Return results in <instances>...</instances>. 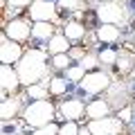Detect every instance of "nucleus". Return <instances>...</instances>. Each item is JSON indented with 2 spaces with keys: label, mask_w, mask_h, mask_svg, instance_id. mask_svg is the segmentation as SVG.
<instances>
[{
  "label": "nucleus",
  "mask_w": 135,
  "mask_h": 135,
  "mask_svg": "<svg viewBox=\"0 0 135 135\" xmlns=\"http://www.w3.org/2000/svg\"><path fill=\"white\" fill-rule=\"evenodd\" d=\"M7 38L16 41V43H25V41L32 36V25L23 18H11L9 23L5 25V32H2Z\"/></svg>",
  "instance_id": "nucleus-8"
},
{
  "label": "nucleus",
  "mask_w": 135,
  "mask_h": 135,
  "mask_svg": "<svg viewBox=\"0 0 135 135\" xmlns=\"http://www.w3.org/2000/svg\"><path fill=\"white\" fill-rule=\"evenodd\" d=\"M79 135H92V133H90L88 126H81V128H79Z\"/></svg>",
  "instance_id": "nucleus-30"
},
{
  "label": "nucleus",
  "mask_w": 135,
  "mask_h": 135,
  "mask_svg": "<svg viewBox=\"0 0 135 135\" xmlns=\"http://www.w3.org/2000/svg\"><path fill=\"white\" fill-rule=\"evenodd\" d=\"M27 16L34 23H56V5L54 0H34L27 7Z\"/></svg>",
  "instance_id": "nucleus-5"
},
{
  "label": "nucleus",
  "mask_w": 135,
  "mask_h": 135,
  "mask_svg": "<svg viewBox=\"0 0 135 135\" xmlns=\"http://www.w3.org/2000/svg\"><path fill=\"white\" fill-rule=\"evenodd\" d=\"M9 7H16V9H23V7H29L34 0H7Z\"/></svg>",
  "instance_id": "nucleus-29"
},
{
  "label": "nucleus",
  "mask_w": 135,
  "mask_h": 135,
  "mask_svg": "<svg viewBox=\"0 0 135 135\" xmlns=\"http://www.w3.org/2000/svg\"><path fill=\"white\" fill-rule=\"evenodd\" d=\"M97 18L101 23H110V25H124L126 18H128V11H126L124 5H119L117 0H110V2H99L97 7Z\"/></svg>",
  "instance_id": "nucleus-4"
},
{
  "label": "nucleus",
  "mask_w": 135,
  "mask_h": 135,
  "mask_svg": "<svg viewBox=\"0 0 135 135\" xmlns=\"http://www.w3.org/2000/svg\"><path fill=\"white\" fill-rule=\"evenodd\" d=\"M99 2H110V0H99Z\"/></svg>",
  "instance_id": "nucleus-31"
},
{
  "label": "nucleus",
  "mask_w": 135,
  "mask_h": 135,
  "mask_svg": "<svg viewBox=\"0 0 135 135\" xmlns=\"http://www.w3.org/2000/svg\"><path fill=\"white\" fill-rule=\"evenodd\" d=\"M23 54H25V50L20 47V43L7 38L5 34H2V43H0V61L5 63V65H16V63L23 59Z\"/></svg>",
  "instance_id": "nucleus-9"
},
{
  "label": "nucleus",
  "mask_w": 135,
  "mask_h": 135,
  "mask_svg": "<svg viewBox=\"0 0 135 135\" xmlns=\"http://www.w3.org/2000/svg\"><path fill=\"white\" fill-rule=\"evenodd\" d=\"M97 56H99L101 65H115V63H117V56H119V52H117V50H113V47H101Z\"/></svg>",
  "instance_id": "nucleus-19"
},
{
  "label": "nucleus",
  "mask_w": 135,
  "mask_h": 135,
  "mask_svg": "<svg viewBox=\"0 0 135 135\" xmlns=\"http://www.w3.org/2000/svg\"><path fill=\"white\" fill-rule=\"evenodd\" d=\"M119 36H122L119 25L101 23L99 29H97V41H101V43H115V41H119Z\"/></svg>",
  "instance_id": "nucleus-14"
},
{
  "label": "nucleus",
  "mask_w": 135,
  "mask_h": 135,
  "mask_svg": "<svg viewBox=\"0 0 135 135\" xmlns=\"http://www.w3.org/2000/svg\"><path fill=\"white\" fill-rule=\"evenodd\" d=\"M47 54L56 56V54H63V52H70V38H68L63 32H56L52 38L47 41Z\"/></svg>",
  "instance_id": "nucleus-13"
},
{
  "label": "nucleus",
  "mask_w": 135,
  "mask_h": 135,
  "mask_svg": "<svg viewBox=\"0 0 135 135\" xmlns=\"http://www.w3.org/2000/svg\"><path fill=\"white\" fill-rule=\"evenodd\" d=\"M133 2H135V0H133Z\"/></svg>",
  "instance_id": "nucleus-33"
},
{
  "label": "nucleus",
  "mask_w": 135,
  "mask_h": 135,
  "mask_svg": "<svg viewBox=\"0 0 135 135\" xmlns=\"http://www.w3.org/2000/svg\"><path fill=\"white\" fill-rule=\"evenodd\" d=\"M54 115H56V110H54V104L50 99L32 101V104H27L25 110H23V119L27 122L32 128H41V126L52 124Z\"/></svg>",
  "instance_id": "nucleus-2"
},
{
  "label": "nucleus",
  "mask_w": 135,
  "mask_h": 135,
  "mask_svg": "<svg viewBox=\"0 0 135 135\" xmlns=\"http://www.w3.org/2000/svg\"><path fill=\"white\" fill-rule=\"evenodd\" d=\"M110 86H113L110 74H108V72H101V70L86 72V77L79 81V88H81L83 95H99V92H106Z\"/></svg>",
  "instance_id": "nucleus-3"
},
{
  "label": "nucleus",
  "mask_w": 135,
  "mask_h": 135,
  "mask_svg": "<svg viewBox=\"0 0 135 135\" xmlns=\"http://www.w3.org/2000/svg\"><path fill=\"white\" fill-rule=\"evenodd\" d=\"M86 115V104L81 99H68L59 106V117H63L65 122H77Z\"/></svg>",
  "instance_id": "nucleus-10"
},
{
  "label": "nucleus",
  "mask_w": 135,
  "mask_h": 135,
  "mask_svg": "<svg viewBox=\"0 0 135 135\" xmlns=\"http://www.w3.org/2000/svg\"><path fill=\"white\" fill-rule=\"evenodd\" d=\"M54 23H34L32 25V38L36 41H50L54 36Z\"/></svg>",
  "instance_id": "nucleus-16"
},
{
  "label": "nucleus",
  "mask_w": 135,
  "mask_h": 135,
  "mask_svg": "<svg viewBox=\"0 0 135 135\" xmlns=\"http://www.w3.org/2000/svg\"><path fill=\"white\" fill-rule=\"evenodd\" d=\"M50 95H65V90H68V81L63 77H52L50 79Z\"/></svg>",
  "instance_id": "nucleus-20"
},
{
  "label": "nucleus",
  "mask_w": 135,
  "mask_h": 135,
  "mask_svg": "<svg viewBox=\"0 0 135 135\" xmlns=\"http://www.w3.org/2000/svg\"><path fill=\"white\" fill-rule=\"evenodd\" d=\"M47 50L45 47H32L25 50L23 59L16 63V70L20 74V83L25 88L41 83L43 79H47Z\"/></svg>",
  "instance_id": "nucleus-1"
},
{
  "label": "nucleus",
  "mask_w": 135,
  "mask_h": 135,
  "mask_svg": "<svg viewBox=\"0 0 135 135\" xmlns=\"http://www.w3.org/2000/svg\"><path fill=\"white\" fill-rule=\"evenodd\" d=\"M68 54L72 56V61H77V63H79L88 52H86V47H81V45H74V47H70V52H68Z\"/></svg>",
  "instance_id": "nucleus-27"
},
{
  "label": "nucleus",
  "mask_w": 135,
  "mask_h": 135,
  "mask_svg": "<svg viewBox=\"0 0 135 135\" xmlns=\"http://www.w3.org/2000/svg\"><path fill=\"white\" fill-rule=\"evenodd\" d=\"M56 5L61 7V9H65V11H79L83 7V2L81 0H59Z\"/></svg>",
  "instance_id": "nucleus-25"
},
{
  "label": "nucleus",
  "mask_w": 135,
  "mask_h": 135,
  "mask_svg": "<svg viewBox=\"0 0 135 135\" xmlns=\"http://www.w3.org/2000/svg\"><path fill=\"white\" fill-rule=\"evenodd\" d=\"M0 83H2V97H9V95H18V88L23 86L20 83V74L14 65H5L0 68Z\"/></svg>",
  "instance_id": "nucleus-7"
},
{
  "label": "nucleus",
  "mask_w": 135,
  "mask_h": 135,
  "mask_svg": "<svg viewBox=\"0 0 135 135\" xmlns=\"http://www.w3.org/2000/svg\"><path fill=\"white\" fill-rule=\"evenodd\" d=\"M25 92H27V97L32 101H41V99H47L50 88L41 81V83H34V86H27V88H25Z\"/></svg>",
  "instance_id": "nucleus-18"
},
{
  "label": "nucleus",
  "mask_w": 135,
  "mask_h": 135,
  "mask_svg": "<svg viewBox=\"0 0 135 135\" xmlns=\"http://www.w3.org/2000/svg\"><path fill=\"white\" fill-rule=\"evenodd\" d=\"M32 135H59V126L54 124H47V126H41V128H34Z\"/></svg>",
  "instance_id": "nucleus-26"
},
{
  "label": "nucleus",
  "mask_w": 135,
  "mask_h": 135,
  "mask_svg": "<svg viewBox=\"0 0 135 135\" xmlns=\"http://www.w3.org/2000/svg\"><path fill=\"white\" fill-rule=\"evenodd\" d=\"M88 128L92 135H119L124 128V122L119 117H101V119H90L88 122Z\"/></svg>",
  "instance_id": "nucleus-6"
},
{
  "label": "nucleus",
  "mask_w": 135,
  "mask_h": 135,
  "mask_svg": "<svg viewBox=\"0 0 135 135\" xmlns=\"http://www.w3.org/2000/svg\"><path fill=\"white\" fill-rule=\"evenodd\" d=\"M65 77H68V81H74V83H79L83 77H86V70H83V68L77 63V65H70V68L65 70Z\"/></svg>",
  "instance_id": "nucleus-23"
},
{
  "label": "nucleus",
  "mask_w": 135,
  "mask_h": 135,
  "mask_svg": "<svg viewBox=\"0 0 135 135\" xmlns=\"http://www.w3.org/2000/svg\"><path fill=\"white\" fill-rule=\"evenodd\" d=\"M23 97L18 95H9V97H2V108H0V115L2 119H14L18 113H23Z\"/></svg>",
  "instance_id": "nucleus-11"
},
{
  "label": "nucleus",
  "mask_w": 135,
  "mask_h": 135,
  "mask_svg": "<svg viewBox=\"0 0 135 135\" xmlns=\"http://www.w3.org/2000/svg\"><path fill=\"white\" fill-rule=\"evenodd\" d=\"M79 128L81 126L77 122H65V124L59 126V135H79Z\"/></svg>",
  "instance_id": "nucleus-24"
},
{
  "label": "nucleus",
  "mask_w": 135,
  "mask_h": 135,
  "mask_svg": "<svg viewBox=\"0 0 135 135\" xmlns=\"http://www.w3.org/2000/svg\"><path fill=\"white\" fill-rule=\"evenodd\" d=\"M133 38H135V32H133Z\"/></svg>",
  "instance_id": "nucleus-32"
},
{
  "label": "nucleus",
  "mask_w": 135,
  "mask_h": 135,
  "mask_svg": "<svg viewBox=\"0 0 135 135\" xmlns=\"http://www.w3.org/2000/svg\"><path fill=\"white\" fill-rule=\"evenodd\" d=\"M117 117H119L124 124H126V122H131V119H133V108H131V106L119 108V110H117Z\"/></svg>",
  "instance_id": "nucleus-28"
},
{
  "label": "nucleus",
  "mask_w": 135,
  "mask_h": 135,
  "mask_svg": "<svg viewBox=\"0 0 135 135\" xmlns=\"http://www.w3.org/2000/svg\"><path fill=\"white\" fill-rule=\"evenodd\" d=\"M52 65L56 68V70H68V68L72 65V56H70L68 52L56 54V56H52Z\"/></svg>",
  "instance_id": "nucleus-22"
},
{
  "label": "nucleus",
  "mask_w": 135,
  "mask_h": 135,
  "mask_svg": "<svg viewBox=\"0 0 135 135\" xmlns=\"http://www.w3.org/2000/svg\"><path fill=\"white\" fill-rule=\"evenodd\" d=\"M113 113V106L108 99H95L86 106V117L88 119H101V117H108Z\"/></svg>",
  "instance_id": "nucleus-12"
},
{
  "label": "nucleus",
  "mask_w": 135,
  "mask_h": 135,
  "mask_svg": "<svg viewBox=\"0 0 135 135\" xmlns=\"http://www.w3.org/2000/svg\"><path fill=\"white\" fill-rule=\"evenodd\" d=\"M63 34L70 41H81L86 36V27H83L81 20H65L63 23Z\"/></svg>",
  "instance_id": "nucleus-15"
},
{
  "label": "nucleus",
  "mask_w": 135,
  "mask_h": 135,
  "mask_svg": "<svg viewBox=\"0 0 135 135\" xmlns=\"http://www.w3.org/2000/svg\"><path fill=\"white\" fill-rule=\"evenodd\" d=\"M79 65H81L83 70H86V72H92V70H95V68H99V65H101V61H99V56H97V54L88 52L86 56H83L81 61H79Z\"/></svg>",
  "instance_id": "nucleus-21"
},
{
  "label": "nucleus",
  "mask_w": 135,
  "mask_h": 135,
  "mask_svg": "<svg viewBox=\"0 0 135 135\" xmlns=\"http://www.w3.org/2000/svg\"><path fill=\"white\" fill-rule=\"evenodd\" d=\"M115 65H117V72L119 74H128L131 68H135V54H131L128 50H122Z\"/></svg>",
  "instance_id": "nucleus-17"
}]
</instances>
